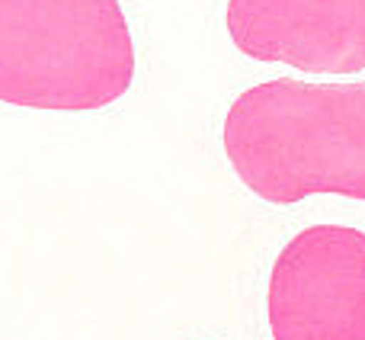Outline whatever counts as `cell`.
<instances>
[{
  "instance_id": "2",
  "label": "cell",
  "mask_w": 365,
  "mask_h": 340,
  "mask_svg": "<svg viewBox=\"0 0 365 340\" xmlns=\"http://www.w3.org/2000/svg\"><path fill=\"white\" fill-rule=\"evenodd\" d=\"M135 77L119 0H0V100L29 109H103Z\"/></svg>"
},
{
  "instance_id": "1",
  "label": "cell",
  "mask_w": 365,
  "mask_h": 340,
  "mask_svg": "<svg viewBox=\"0 0 365 340\" xmlns=\"http://www.w3.org/2000/svg\"><path fill=\"white\" fill-rule=\"evenodd\" d=\"M225 151L244 186L276 206L317 193L365 199V81L279 77L244 90L227 109Z\"/></svg>"
},
{
  "instance_id": "4",
  "label": "cell",
  "mask_w": 365,
  "mask_h": 340,
  "mask_svg": "<svg viewBox=\"0 0 365 340\" xmlns=\"http://www.w3.org/2000/svg\"><path fill=\"white\" fill-rule=\"evenodd\" d=\"M227 32L257 61L308 74L365 71V0H231Z\"/></svg>"
},
{
  "instance_id": "3",
  "label": "cell",
  "mask_w": 365,
  "mask_h": 340,
  "mask_svg": "<svg viewBox=\"0 0 365 340\" xmlns=\"http://www.w3.org/2000/svg\"><path fill=\"white\" fill-rule=\"evenodd\" d=\"M272 340H365V234L314 225L282 247L269 276Z\"/></svg>"
}]
</instances>
